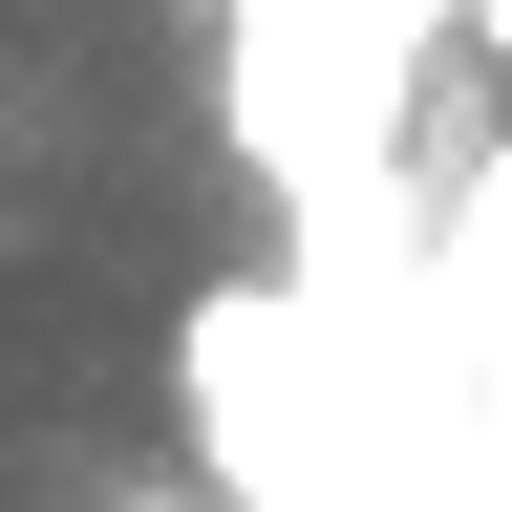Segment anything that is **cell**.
<instances>
[{"instance_id":"cell-2","label":"cell","mask_w":512,"mask_h":512,"mask_svg":"<svg viewBox=\"0 0 512 512\" xmlns=\"http://www.w3.org/2000/svg\"><path fill=\"white\" fill-rule=\"evenodd\" d=\"M107 512H192V491H107Z\"/></svg>"},{"instance_id":"cell-1","label":"cell","mask_w":512,"mask_h":512,"mask_svg":"<svg viewBox=\"0 0 512 512\" xmlns=\"http://www.w3.org/2000/svg\"><path fill=\"white\" fill-rule=\"evenodd\" d=\"M171 406L192 448H214V491H299V427H320V384H299V278H214L171 320Z\"/></svg>"}]
</instances>
